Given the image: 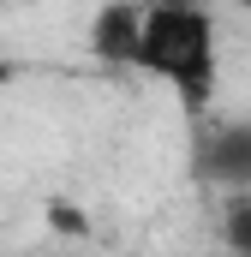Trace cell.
Wrapping results in <instances>:
<instances>
[{
  "label": "cell",
  "instance_id": "8992f818",
  "mask_svg": "<svg viewBox=\"0 0 251 257\" xmlns=\"http://www.w3.org/2000/svg\"><path fill=\"white\" fill-rule=\"evenodd\" d=\"M6 78H18V66H12V60H0V84H6Z\"/></svg>",
  "mask_w": 251,
  "mask_h": 257
},
{
  "label": "cell",
  "instance_id": "52a82bcc",
  "mask_svg": "<svg viewBox=\"0 0 251 257\" xmlns=\"http://www.w3.org/2000/svg\"><path fill=\"white\" fill-rule=\"evenodd\" d=\"M239 6H251V0H239Z\"/></svg>",
  "mask_w": 251,
  "mask_h": 257
},
{
  "label": "cell",
  "instance_id": "277c9868",
  "mask_svg": "<svg viewBox=\"0 0 251 257\" xmlns=\"http://www.w3.org/2000/svg\"><path fill=\"white\" fill-rule=\"evenodd\" d=\"M215 239L233 257H251V186H233L215 209Z\"/></svg>",
  "mask_w": 251,
  "mask_h": 257
},
{
  "label": "cell",
  "instance_id": "5b68a950",
  "mask_svg": "<svg viewBox=\"0 0 251 257\" xmlns=\"http://www.w3.org/2000/svg\"><path fill=\"white\" fill-rule=\"evenodd\" d=\"M42 221H48L54 233H66V239H90V215H84L78 203H66V197H54V203L42 209Z\"/></svg>",
  "mask_w": 251,
  "mask_h": 257
},
{
  "label": "cell",
  "instance_id": "6da1fadb",
  "mask_svg": "<svg viewBox=\"0 0 251 257\" xmlns=\"http://www.w3.org/2000/svg\"><path fill=\"white\" fill-rule=\"evenodd\" d=\"M138 72L174 90L191 120L215 108L221 90V36L209 0H144V36H138Z\"/></svg>",
  "mask_w": 251,
  "mask_h": 257
},
{
  "label": "cell",
  "instance_id": "3957f363",
  "mask_svg": "<svg viewBox=\"0 0 251 257\" xmlns=\"http://www.w3.org/2000/svg\"><path fill=\"white\" fill-rule=\"evenodd\" d=\"M197 168H203V180H215L221 192L251 186V120L215 126L203 138V150H197Z\"/></svg>",
  "mask_w": 251,
  "mask_h": 257
},
{
  "label": "cell",
  "instance_id": "7a4b0ae2",
  "mask_svg": "<svg viewBox=\"0 0 251 257\" xmlns=\"http://www.w3.org/2000/svg\"><path fill=\"white\" fill-rule=\"evenodd\" d=\"M138 36H144V0H102L90 12V60L108 72H138Z\"/></svg>",
  "mask_w": 251,
  "mask_h": 257
}]
</instances>
